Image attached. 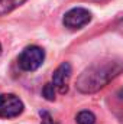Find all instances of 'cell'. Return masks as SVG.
Masks as SVG:
<instances>
[{"instance_id":"1","label":"cell","mask_w":123,"mask_h":124,"mask_svg":"<svg viewBox=\"0 0 123 124\" xmlns=\"http://www.w3.org/2000/svg\"><path fill=\"white\" fill-rule=\"evenodd\" d=\"M123 69V63L120 62H104L93 65L88 69H86L77 79V88L78 91L84 94H91L103 87H106L116 75Z\"/></svg>"},{"instance_id":"2","label":"cell","mask_w":123,"mask_h":124,"mask_svg":"<svg viewBox=\"0 0 123 124\" xmlns=\"http://www.w3.org/2000/svg\"><path fill=\"white\" fill-rule=\"evenodd\" d=\"M44 59H45L44 49L36 45H31V46H26L20 52V55L18 58V63H19L20 69L32 72V71H36L42 65Z\"/></svg>"},{"instance_id":"3","label":"cell","mask_w":123,"mask_h":124,"mask_svg":"<svg viewBox=\"0 0 123 124\" xmlns=\"http://www.w3.org/2000/svg\"><path fill=\"white\" fill-rule=\"evenodd\" d=\"M23 102L15 94H0V118H15L23 113Z\"/></svg>"},{"instance_id":"4","label":"cell","mask_w":123,"mask_h":124,"mask_svg":"<svg viewBox=\"0 0 123 124\" xmlns=\"http://www.w3.org/2000/svg\"><path fill=\"white\" fill-rule=\"evenodd\" d=\"M91 20V13L84 7H74L64 15L62 23L68 29H81Z\"/></svg>"},{"instance_id":"5","label":"cell","mask_w":123,"mask_h":124,"mask_svg":"<svg viewBox=\"0 0 123 124\" xmlns=\"http://www.w3.org/2000/svg\"><path fill=\"white\" fill-rule=\"evenodd\" d=\"M71 78V65L68 62H62L52 74V85L61 94L68 91V81Z\"/></svg>"},{"instance_id":"6","label":"cell","mask_w":123,"mask_h":124,"mask_svg":"<svg viewBox=\"0 0 123 124\" xmlns=\"http://www.w3.org/2000/svg\"><path fill=\"white\" fill-rule=\"evenodd\" d=\"M28 0H0V17L13 12L15 9L20 7Z\"/></svg>"},{"instance_id":"7","label":"cell","mask_w":123,"mask_h":124,"mask_svg":"<svg viewBox=\"0 0 123 124\" xmlns=\"http://www.w3.org/2000/svg\"><path fill=\"white\" fill-rule=\"evenodd\" d=\"M75 121L77 124H96V116L93 114L91 111H80L75 117Z\"/></svg>"},{"instance_id":"8","label":"cell","mask_w":123,"mask_h":124,"mask_svg":"<svg viewBox=\"0 0 123 124\" xmlns=\"http://www.w3.org/2000/svg\"><path fill=\"white\" fill-rule=\"evenodd\" d=\"M42 94H44L45 100H48V101H54L55 100V87L52 85V82H49V84H46L44 87Z\"/></svg>"},{"instance_id":"9","label":"cell","mask_w":123,"mask_h":124,"mask_svg":"<svg viewBox=\"0 0 123 124\" xmlns=\"http://www.w3.org/2000/svg\"><path fill=\"white\" fill-rule=\"evenodd\" d=\"M39 116H41V124H58L55 120H54V117L48 113V111H39Z\"/></svg>"},{"instance_id":"10","label":"cell","mask_w":123,"mask_h":124,"mask_svg":"<svg viewBox=\"0 0 123 124\" xmlns=\"http://www.w3.org/2000/svg\"><path fill=\"white\" fill-rule=\"evenodd\" d=\"M117 31L120 32V35L123 36V19H120V22L117 23Z\"/></svg>"},{"instance_id":"11","label":"cell","mask_w":123,"mask_h":124,"mask_svg":"<svg viewBox=\"0 0 123 124\" xmlns=\"http://www.w3.org/2000/svg\"><path fill=\"white\" fill-rule=\"evenodd\" d=\"M0 54H1V43H0Z\"/></svg>"}]
</instances>
